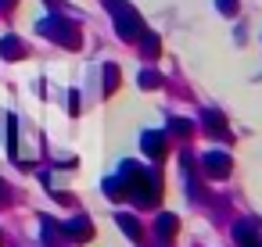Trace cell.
<instances>
[{"label": "cell", "mask_w": 262, "mask_h": 247, "mask_svg": "<svg viewBox=\"0 0 262 247\" xmlns=\"http://www.w3.org/2000/svg\"><path fill=\"white\" fill-rule=\"evenodd\" d=\"M104 4L112 8V15H115V29H119L122 40H144V22L137 18V11L126 4V0H104Z\"/></svg>", "instance_id": "obj_1"}, {"label": "cell", "mask_w": 262, "mask_h": 247, "mask_svg": "<svg viewBox=\"0 0 262 247\" xmlns=\"http://www.w3.org/2000/svg\"><path fill=\"white\" fill-rule=\"evenodd\" d=\"M0 54H4V58H26V47H22L18 36H4V40H0Z\"/></svg>", "instance_id": "obj_9"}, {"label": "cell", "mask_w": 262, "mask_h": 247, "mask_svg": "<svg viewBox=\"0 0 262 247\" xmlns=\"http://www.w3.org/2000/svg\"><path fill=\"white\" fill-rule=\"evenodd\" d=\"M104 197H108V201L126 197V193H122V183H119V179H104Z\"/></svg>", "instance_id": "obj_12"}, {"label": "cell", "mask_w": 262, "mask_h": 247, "mask_svg": "<svg viewBox=\"0 0 262 247\" xmlns=\"http://www.w3.org/2000/svg\"><path fill=\"white\" fill-rule=\"evenodd\" d=\"M115 222H119V229H122L129 240H140V222H137L133 215H115Z\"/></svg>", "instance_id": "obj_10"}, {"label": "cell", "mask_w": 262, "mask_h": 247, "mask_svg": "<svg viewBox=\"0 0 262 247\" xmlns=\"http://www.w3.org/2000/svg\"><path fill=\"white\" fill-rule=\"evenodd\" d=\"M169 129H172V133H176V136H187V133H190V129H194V126H190V122H187V118H172V122H169Z\"/></svg>", "instance_id": "obj_14"}, {"label": "cell", "mask_w": 262, "mask_h": 247, "mask_svg": "<svg viewBox=\"0 0 262 247\" xmlns=\"http://www.w3.org/2000/svg\"><path fill=\"white\" fill-rule=\"evenodd\" d=\"M140 147H144V154L162 158V154H165V136H162L158 129H151V133H144V136H140Z\"/></svg>", "instance_id": "obj_6"}, {"label": "cell", "mask_w": 262, "mask_h": 247, "mask_svg": "<svg viewBox=\"0 0 262 247\" xmlns=\"http://www.w3.org/2000/svg\"><path fill=\"white\" fill-rule=\"evenodd\" d=\"M223 15H237V0H215Z\"/></svg>", "instance_id": "obj_17"}, {"label": "cell", "mask_w": 262, "mask_h": 247, "mask_svg": "<svg viewBox=\"0 0 262 247\" xmlns=\"http://www.w3.org/2000/svg\"><path fill=\"white\" fill-rule=\"evenodd\" d=\"M233 236L241 240V247H258V236L251 233V226H248V222H241V226H233Z\"/></svg>", "instance_id": "obj_11"}, {"label": "cell", "mask_w": 262, "mask_h": 247, "mask_svg": "<svg viewBox=\"0 0 262 247\" xmlns=\"http://www.w3.org/2000/svg\"><path fill=\"white\" fill-rule=\"evenodd\" d=\"M8 147H11V158H18V147H15V118H8V133H4Z\"/></svg>", "instance_id": "obj_15"}, {"label": "cell", "mask_w": 262, "mask_h": 247, "mask_svg": "<svg viewBox=\"0 0 262 247\" xmlns=\"http://www.w3.org/2000/svg\"><path fill=\"white\" fill-rule=\"evenodd\" d=\"M176 226H180V218H176V215H169V211H165V215H158V226H155V229H158L162 243H169V240L176 236Z\"/></svg>", "instance_id": "obj_8"}, {"label": "cell", "mask_w": 262, "mask_h": 247, "mask_svg": "<svg viewBox=\"0 0 262 247\" xmlns=\"http://www.w3.org/2000/svg\"><path fill=\"white\" fill-rule=\"evenodd\" d=\"M40 226H43V243H47V247H61V243H65L61 226H58L54 218H40Z\"/></svg>", "instance_id": "obj_7"}, {"label": "cell", "mask_w": 262, "mask_h": 247, "mask_svg": "<svg viewBox=\"0 0 262 247\" xmlns=\"http://www.w3.org/2000/svg\"><path fill=\"white\" fill-rule=\"evenodd\" d=\"M115 86H119V68L108 65V68H104V93H112Z\"/></svg>", "instance_id": "obj_13"}, {"label": "cell", "mask_w": 262, "mask_h": 247, "mask_svg": "<svg viewBox=\"0 0 262 247\" xmlns=\"http://www.w3.org/2000/svg\"><path fill=\"white\" fill-rule=\"evenodd\" d=\"M0 204H8V186L0 183Z\"/></svg>", "instance_id": "obj_18"}, {"label": "cell", "mask_w": 262, "mask_h": 247, "mask_svg": "<svg viewBox=\"0 0 262 247\" xmlns=\"http://www.w3.org/2000/svg\"><path fill=\"white\" fill-rule=\"evenodd\" d=\"M36 29H40L43 36H54V40L69 43V47H79V29H76L72 22H65V15H58V18H47V22H40Z\"/></svg>", "instance_id": "obj_2"}, {"label": "cell", "mask_w": 262, "mask_h": 247, "mask_svg": "<svg viewBox=\"0 0 262 247\" xmlns=\"http://www.w3.org/2000/svg\"><path fill=\"white\" fill-rule=\"evenodd\" d=\"M140 86H144V90H158V86H162V79H158V76H151V72H144V76H140Z\"/></svg>", "instance_id": "obj_16"}, {"label": "cell", "mask_w": 262, "mask_h": 247, "mask_svg": "<svg viewBox=\"0 0 262 247\" xmlns=\"http://www.w3.org/2000/svg\"><path fill=\"white\" fill-rule=\"evenodd\" d=\"M201 168H205L208 179H226L230 168H233V161H230L226 151H205V154H201Z\"/></svg>", "instance_id": "obj_3"}, {"label": "cell", "mask_w": 262, "mask_h": 247, "mask_svg": "<svg viewBox=\"0 0 262 247\" xmlns=\"http://www.w3.org/2000/svg\"><path fill=\"white\" fill-rule=\"evenodd\" d=\"M8 4H15V0H0V8H8Z\"/></svg>", "instance_id": "obj_19"}, {"label": "cell", "mask_w": 262, "mask_h": 247, "mask_svg": "<svg viewBox=\"0 0 262 247\" xmlns=\"http://www.w3.org/2000/svg\"><path fill=\"white\" fill-rule=\"evenodd\" d=\"M201 122H205V133H212V136H219V140H226V136H230L226 118H223L219 111H205V115H201Z\"/></svg>", "instance_id": "obj_5"}, {"label": "cell", "mask_w": 262, "mask_h": 247, "mask_svg": "<svg viewBox=\"0 0 262 247\" xmlns=\"http://www.w3.org/2000/svg\"><path fill=\"white\" fill-rule=\"evenodd\" d=\"M90 218H83V215H76V218H65L61 222V236H65V243L72 240V243H83V240H90Z\"/></svg>", "instance_id": "obj_4"}]
</instances>
